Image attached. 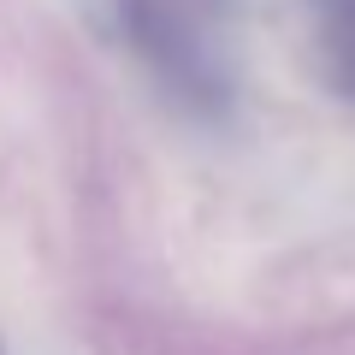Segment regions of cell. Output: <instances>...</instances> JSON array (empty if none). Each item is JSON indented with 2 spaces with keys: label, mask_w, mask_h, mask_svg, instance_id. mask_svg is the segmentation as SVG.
Here are the masks:
<instances>
[{
  "label": "cell",
  "mask_w": 355,
  "mask_h": 355,
  "mask_svg": "<svg viewBox=\"0 0 355 355\" xmlns=\"http://www.w3.org/2000/svg\"><path fill=\"white\" fill-rule=\"evenodd\" d=\"M130 48L184 107L219 113L237 89V0H113Z\"/></svg>",
  "instance_id": "cell-1"
},
{
  "label": "cell",
  "mask_w": 355,
  "mask_h": 355,
  "mask_svg": "<svg viewBox=\"0 0 355 355\" xmlns=\"http://www.w3.org/2000/svg\"><path fill=\"white\" fill-rule=\"evenodd\" d=\"M302 24L326 89L355 101V0H302Z\"/></svg>",
  "instance_id": "cell-2"
}]
</instances>
